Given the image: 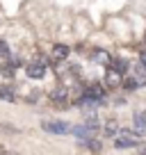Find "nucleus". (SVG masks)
I'll return each instance as SVG.
<instances>
[{"label":"nucleus","mask_w":146,"mask_h":155,"mask_svg":"<svg viewBox=\"0 0 146 155\" xmlns=\"http://www.w3.org/2000/svg\"><path fill=\"white\" fill-rule=\"evenodd\" d=\"M0 71H2V75H9V78H12V73H14V68H12V66H2V68H0Z\"/></svg>","instance_id":"obj_15"},{"label":"nucleus","mask_w":146,"mask_h":155,"mask_svg":"<svg viewBox=\"0 0 146 155\" xmlns=\"http://www.w3.org/2000/svg\"><path fill=\"white\" fill-rule=\"evenodd\" d=\"M105 132H107V135H117V132H119L117 123H114V121H107L105 123Z\"/></svg>","instance_id":"obj_12"},{"label":"nucleus","mask_w":146,"mask_h":155,"mask_svg":"<svg viewBox=\"0 0 146 155\" xmlns=\"http://www.w3.org/2000/svg\"><path fill=\"white\" fill-rule=\"evenodd\" d=\"M53 101L55 103H64V101H66V89H57V91H53Z\"/></svg>","instance_id":"obj_10"},{"label":"nucleus","mask_w":146,"mask_h":155,"mask_svg":"<svg viewBox=\"0 0 146 155\" xmlns=\"http://www.w3.org/2000/svg\"><path fill=\"white\" fill-rule=\"evenodd\" d=\"M68 46H64V44H57V46H53V57L55 59H66L68 57Z\"/></svg>","instance_id":"obj_5"},{"label":"nucleus","mask_w":146,"mask_h":155,"mask_svg":"<svg viewBox=\"0 0 146 155\" xmlns=\"http://www.w3.org/2000/svg\"><path fill=\"white\" fill-rule=\"evenodd\" d=\"M25 71H28V78H32V80H41V78L46 75V66H44V64H39V62L28 64Z\"/></svg>","instance_id":"obj_3"},{"label":"nucleus","mask_w":146,"mask_h":155,"mask_svg":"<svg viewBox=\"0 0 146 155\" xmlns=\"http://www.w3.org/2000/svg\"><path fill=\"white\" fill-rule=\"evenodd\" d=\"M105 82H107V87H117V84L121 82V73H119V71H114V68H112V71L107 73Z\"/></svg>","instance_id":"obj_6"},{"label":"nucleus","mask_w":146,"mask_h":155,"mask_svg":"<svg viewBox=\"0 0 146 155\" xmlns=\"http://www.w3.org/2000/svg\"><path fill=\"white\" fill-rule=\"evenodd\" d=\"M0 98L2 101H7V103H14V98H16V94L12 91L9 87H0Z\"/></svg>","instance_id":"obj_7"},{"label":"nucleus","mask_w":146,"mask_h":155,"mask_svg":"<svg viewBox=\"0 0 146 155\" xmlns=\"http://www.w3.org/2000/svg\"><path fill=\"white\" fill-rule=\"evenodd\" d=\"M41 128L46 132H53V135H66V132H71V126L66 121H44Z\"/></svg>","instance_id":"obj_2"},{"label":"nucleus","mask_w":146,"mask_h":155,"mask_svg":"<svg viewBox=\"0 0 146 155\" xmlns=\"http://www.w3.org/2000/svg\"><path fill=\"white\" fill-rule=\"evenodd\" d=\"M71 132L75 137H78V139H82V141H87L89 137L94 135V128H89L87 123H85V126H75V128H71Z\"/></svg>","instance_id":"obj_4"},{"label":"nucleus","mask_w":146,"mask_h":155,"mask_svg":"<svg viewBox=\"0 0 146 155\" xmlns=\"http://www.w3.org/2000/svg\"><path fill=\"white\" fill-rule=\"evenodd\" d=\"M112 64H114L112 68H114V71H119V73H126L128 71V62H123V59H114Z\"/></svg>","instance_id":"obj_8"},{"label":"nucleus","mask_w":146,"mask_h":155,"mask_svg":"<svg viewBox=\"0 0 146 155\" xmlns=\"http://www.w3.org/2000/svg\"><path fill=\"white\" fill-rule=\"evenodd\" d=\"M5 55H9V48H7L5 41H0V57H5Z\"/></svg>","instance_id":"obj_14"},{"label":"nucleus","mask_w":146,"mask_h":155,"mask_svg":"<svg viewBox=\"0 0 146 155\" xmlns=\"http://www.w3.org/2000/svg\"><path fill=\"white\" fill-rule=\"evenodd\" d=\"M139 141H141V137L137 135L135 130H119L114 144H117L119 148H132V146H137Z\"/></svg>","instance_id":"obj_1"},{"label":"nucleus","mask_w":146,"mask_h":155,"mask_svg":"<svg viewBox=\"0 0 146 155\" xmlns=\"http://www.w3.org/2000/svg\"><path fill=\"white\" fill-rule=\"evenodd\" d=\"M87 144H89V148H91V150H101V141H91V137L87 139Z\"/></svg>","instance_id":"obj_13"},{"label":"nucleus","mask_w":146,"mask_h":155,"mask_svg":"<svg viewBox=\"0 0 146 155\" xmlns=\"http://www.w3.org/2000/svg\"><path fill=\"white\" fill-rule=\"evenodd\" d=\"M94 59H96V62H103V64H110V55L103 53V50H96V53H94Z\"/></svg>","instance_id":"obj_9"},{"label":"nucleus","mask_w":146,"mask_h":155,"mask_svg":"<svg viewBox=\"0 0 146 155\" xmlns=\"http://www.w3.org/2000/svg\"><path fill=\"white\" fill-rule=\"evenodd\" d=\"M139 59H141V64L146 66V53H141V57H139Z\"/></svg>","instance_id":"obj_16"},{"label":"nucleus","mask_w":146,"mask_h":155,"mask_svg":"<svg viewBox=\"0 0 146 155\" xmlns=\"http://www.w3.org/2000/svg\"><path fill=\"white\" fill-rule=\"evenodd\" d=\"M139 80H135V78H128V80H123V87H126V89H130V91H132V89H137V87H139Z\"/></svg>","instance_id":"obj_11"}]
</instances>
